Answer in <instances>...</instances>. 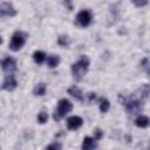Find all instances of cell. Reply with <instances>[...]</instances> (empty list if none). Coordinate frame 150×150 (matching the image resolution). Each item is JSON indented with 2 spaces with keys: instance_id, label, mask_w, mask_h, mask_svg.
<instances>
[{
  "instance_id": "obj_1",
  "label": "cell",
  "mask_w": 150,
  "mask_h": 150,
  "mask_svg": "<svg viewBox=\"0 0 150 150\" xmlns=\"http://www.w3.org/2000/svg\"><path fill=\"white\" fill-rule=\"evenodd\" d=\"M88 68H89V60H88V57L81 56V59L77 62L71 64V73H73L74 79L77 80V81L82 80V77L86 75Z\"/></svg>"
},
{
  "instance_id": "obj_2",
  "label": "cell",
  "mask_w": 150,
  "mask_h": 150,
  "mask_svg": "<svg viewBox=\"0 0 150 150\" xmlns=\"http://www.w3.org/2000/svg\"><path fill=\"white\" fill-rule=\"evenodd\" d=\"M141 96L138 97H122V101H123V104L125 105V109H127V112L129 115H135L137 112H139L142 109H143V102L141 101Z\"/></svg>"
},
{
  "instance_id": "obj_3",
  "label": "cell",
  "mask_w": 150,
  "mask_h": 150,
  "mask_svg": "<svg viewBox=\"0 0 150 150\" xmlns=\"http://www.w3.org/2000/svg\"><path fill=\"white\" fill-rule=\"evenodd\" d=\"M73 109V104L70 103L69 100H66V98H62L59 101V104H57V109L54 114V120L55 121H60L62 117H64L70 110Z\"/></svg>"
},
{
  "instance_id": "obj_4",
  "label": "cell",
  "mask_w": 150,
  "mask_h": 150,
  "mask_svg": "<svg viewBox=\"0 0 150 150\" xmlns=\"http://www.w3.org/2000/svg\"><path fill=\"white\" fill-rule=\"evenodd\" d=\"M26 42V35L21 32H15L12 36V40H11V43H9V48L13 52H18L22 48V46L25 45Z\"/></svg>"
},
{
  "instance_id": "obj_5",
  "label": "cell",
  "mask_w": 150,
  "mask_h": 150,
  "mask_svg": "<svg viewBox=\"0 0 150 150\" xmlns=\"http://www.w3.org/2000/svg\"><path fill=\"white\" fill-rule=\"evenodd\" d=\"M91 22V14L88 11H81L76 15V23L81 27H87Z\"/></svg>"
},
{
  "instance_id": "obj_6",
  "label": "cell",
  "mask_w": 150,
  "mask_h": 150,
  "mask_svg": "<svg viewBox=\"0 0 150 150\" xmlns=\"http://www.w3.org/2000/svg\"><path fill=\"white\" fill-rule=\"evenodd\" d=\"M16 15V11L9 2H4L0 5V16H14Z\"/></svg>"
},
{
  "instance_id": "obj_7",
  "label": "cell",
  "mask_w": 150,
  "mask_h": 150,
  "mask_svg": "<svg viewBox=\"0 0 150 150\" xmlns=\"http://www.w3.org/2000/svg\"><path fill=\"white\" fill-rule=\"evenodd\" d=\"M82 123H83V121H82L81 117H79V116H71L67 121V127L70 130H76V129H79L82 125Z\"/></svg>"
},
{
  "instance_id": "obj_8",
  "label": "cell",
  "mask_w": 150,
  "mask_h": 150,
  "mask_svg": "<svg viewBox=\"0 0 150 150\" xmlns=\"http://www.w3.org/2000/svg\"><path fill=\"white\" fill-rule=\"evenodd\" d=\"M1 66H2L4 71H8V73L14 71V70L16 69V62H15V60L12 59V57L5 59V60L2 61V63H1Z\"/></svg>"
},
{
  "instance_id": "obj_9",
  "label": "cell",
  "mask_w": 150,
  "mask_h": 150,
  "mask_svg": "<svg viewBox=\"0 0 150 150\" xmlns=\"http://www.w3.org/2000/svg\"><path fill=\"white\" fill-rule=\"evenodd\" d=\"M16 86H18V82L13 75H8L4 80V83H2V88L6 90H13L16 88Z\"/></svg>"
},
{
  "instance_id": "obj_10",
  "label": "cell",
  "mask_w": 150,
  "mask_h": 150,
  "mask_svg": "<svg viewBox=\"0 0 150 150\" xmlns=\"http://www.w3.org/2000/svg\"><path fill=\"white\" fill-rule=\"evenodd\" d=\"M68 94H70L73 97H75V98L79 100V101H83V94H82L81 89H80L79 87H76V86L70 87V88L68 89Z\"/></svg>"
},
{
  "instance_id": "obj_11",
  "label": "cell",
  "mask_w": 150,
  "mask_h": 150,
  "mask_svg": "<svg viewBox=\"0 0 150 150\" xmlns=\"http://www.w3.org/2000/svg\"><path fill=\"white\" fill-rule=\"evenodd\" d=\"M94 148H96V142H95V139L94 138H91V137H84V139H83V142H82V149H84V150H90V149H94Z\"/></svg>"
},
{
  "instance_id": "obj_12",
  "label": "cell",
  "mask_w": 150,
  "mask_h": 150,
  "mask_svg": "<svg viewBox=\"0 0 150 150\" xmlns=\"http://www.w3.org/2000/svg\"><path fill=\"white\" fill-rule=\"evenodd\" d=\"M149 123H150L149 118H148L146 116H144V115H141V116H138V117L135 120V124H136L138 128H146V127L149 125Z\"/></svg>"
},
{
  "instance_id": "obj_13",
  "label": "cell",
  "mask_w": 150,
  "mask_h": 150,
  "mask_svg": "<svg viewBox=\"0 0 150 150\" xmlns=\"http://www.w3.org/2000/svg\"><path fill=\"white\" fill-rule=\"evenodd\" d=\"M59 63H60V57L57 55H52L47 59V64L50 68H55L56 66H59Z\"/></svg>"
},
{
  "instance_id": "obj_14",
  "label": "cell",
  "mask_w": 150,
  "mask_h": 150,
  "mask_svg": "<svg viewBox=\"0 0 150 150\" xmlns=\"http://www.w3.org/2000/svg\"><path fill=\"white\" fill-rule=\"evenodd\" d=\"M33 59H34V61L36 63H42L46 60V54L43 52H41V50H36L33 54Z\"/></svg>"
},
{
  "instance_id": "obj_15",
  "label": "cell",
  "mask_w": 150,
  "mask_h": 150,
  "mask_svg": "<svg viewBox=\"0 0 150 150\" xmlns=\"http://www.w3.org/2000/svg\"><path fill=\"white\" fill-rule=\"evenodd\" d=\"M34 95L36 96H42L45 93H46V84L45 83H39L34 87V90H33Z\"/></svg>"
},
{
  "instance_id": "obj_16",
  "label": "cell",
  "mask_w": 150,
  "mask_h": 150,
  "mask_svg": "<svg viewBox=\"0 0 150 150\" xmlns=\"http://www.w3.org/2000/svg\"><path fill=\"white\" fill-rule=\"evenodd\" d=\"M109 107H110V103L107 98H104V97L100 98V110L102 112H107L109 110Z\"/></svg>"
},
{
  "instance_id": "obj_17",
  "label": "cell",
  "mask_w": 150,
  "mask_h": 150,
  "mask_svg": "<svg viewBox=\"0 0 150 150\" xmlns=\"http://www.w3.org/2000/svg\"><path fill=\"white\" fill-rule=\"evenodd\" d=\"M47 121H48V115H47V112L41 111V112L38 115V122H39L40 124H43V123H46Z\"/></svg>"
},
{
  "instance_id": "obj_18",
  "label": "cell",
  "mask_w": 150,
  "mask_h": 150,
  "mask_svg": "<svg viewBox=\"0 0 150 150\" xmlns=\"http://www.w3.org/2000/svg\"><path fill=\"white\" fill-rule=\"evenodd\" d=\"M57 42H59V45H60V46L66 47V46H68L69 40H68V38H67V36H60V38H59V40H57Z\"/></svg>"
},
{
  "instance_id": "obj_19",
  "label": "cell",
  "mask_w": 150,
  "mask_h": 150,
  "mask_svg": "<svg viewBox=\"0 0 150 150\" xmlns=\"http://www.w3.org/2000/svg\"><path fill=\"white\" fill-rule=\"evenodd\" d=\"M132 2L136 7H144L148 4V0H132Z\"/></svg>"
},
{
  "instance_id": "obj_20",
  "label": "cell",
  "mask_w": 150,
  "mask_h": 150,
  "mask_svg": "<svg viewBox=\"0 0 150 150\" xmlns=\"http://www.w3.org/2000/svg\"><path fill=\"white\" fill-rule=\"evenodd\" d=\"M94 132H95V136H94V139H95V141H98V139L103 136V131H102L101 129H96Z\"/></svg>"
},
{
  "instance_id": "obj_21",
  "label": "cell",
  "mask_w": 150,
  "mask_h": 150,
  "mask_svg": "<svg viewBox=\"0 0 150 150\" xmlns=\"http://www.w3.org/2000/svg\"><path fill=\"white\" fill-rule=\"evenodd\" d=\"M47 149H61V144H59V143H53V144L48 145Z\"/></svg>"
},
{
  "instance_id": "obj_22",
  "label": "cell",
  "mask_w": 150,
  "mask_h": 150,
  "mask_svg": "<svg viewBox=\"0 0 150 150\" xmlns=\"http://www.w3.org/2000/svg\"><path fill=\"white\" fill-rule=\"evenodd\" d=\"M64 5L68 7V9L69 11H71L73 9V5H71V0H64Z\"/></svg>"
},
{
  "instance_id": "obj_23",
  "label": "cell",
  "mask_w": 150,
  "mask_h": 150,
  "mask_svg": "<svg viewBox=\"0 0 150 150\" xmlns=\"http://www.w3.org/2000/svg\"><path fill=\"white\" fill-rule=\"evenodd\" d=\"M95 98H96L95 93H90V94H89V101H93V100H95Z\"/></svg>"
},
{
  "instance_id": "obj_24",
  "label": "cell",
  "mask_w": 150,
  "mask_h": 150,
  "mask_svg": "<svg viewBox=\"0 0 150 150\" xmlns=\"http://www.w3.org/2000/svg\"><path fill=\"white\" fill-rule=\"evenodd\" d=\"M2 43V39H1V36H0V45Z\"/></svg>"
}]
</instances>
